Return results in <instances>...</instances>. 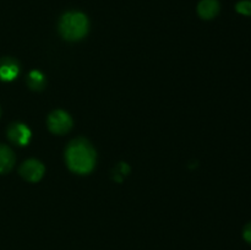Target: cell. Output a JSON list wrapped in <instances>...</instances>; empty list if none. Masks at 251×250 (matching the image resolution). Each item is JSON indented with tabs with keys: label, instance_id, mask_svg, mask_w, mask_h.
Masks as SVG:
<instances>
[{
	"label": "cell",
	"instance_id": "30bf717a",
	"mask_svg": "<svg viewBox=\"0 0 251 250\" xmlns=\"http://www.w3.org/2000/svg\"><path fill=\"white\" fill-rule=\"evenodd\" d=\"M237 11L242 15H247V16H251V1L244 0V1H239L235 6Z\"/></svg>",
	"mask_w": 251,
	"mask_h": 250
},
{
	"label": "cell",
	"instance_id": "277c9868",
	"mask_svg": "<svg viewBox=\"0 0 251 250\" xmlns=\"http://www.w3.org/2000/svg\"><path fill=\"white\" fill-rule=\"evenodd\" d=\"M20 174L24 176L26 180L32 181H38L39 179L43 176L44 174V166L37 159H28L25 162L20 168Z\"/></svg>",
	"mask_w": 251,
	"mask_h": 250
},
{
	"label": "cell",
	"instance_id": "5b68a950",
	"mask_svg": "<svg viewBox=\"0 0 251 250\" xmlns=\"http://www.w3.org/2000/svg\"><path fill=\"white\" fill-rule=\"evenodd\" d=\"M7 136H9L10 141L14 142V144L20 145V146H26L31 139V130L25 124L17 123V124H12L7 129Z\"/></svg>",
	"mask_w": 251,
	"mask_h": 250
},
{
	"label": "cell",
	"instance_id": "3957f363",
	"mask_svg": "<svg viewBox=\"0 0 251 250\" xmlns=\"http://www.w3.org/2000/svg\"><path fill=\"white\" fill-rule=\"evenodd\" d=\"M48 127L54 134L63 135L73 127V119L64 110H55L49 115Z\"/></svg>",
	"mask_w": 251,
	"mask_h": 250
},
{
	"label": "cell",
	"instance_id": "6da1fadb",
	"mask_svg": "<svg viewBox=\"0 0 251 250\" xmlns=\"http://www.w3.org/2000/svg\"><path fill=\"white\" fill-rule=\"evenodd\" d=\"M96 152L88 141L74 140L66 150V163L69 168L78 174H87L95 167Z\"/></svg>",
	"mask_w": 251,
	"mask_h": 250
},
{
	"label": "cell",
	"instance_id": "8992f818",
	"mask_svg": "<svg viewBox=\"0 0 251 250\" xmlns=\"http://www.w3.org/2000/svg\"><path fill=\"white\" fill-rule=\"evenodd\" d=\"M19 64L11 58L0 59V80L11 81L19 75Z\"/></svg>",
	"mask_w": 251,
	"mask_h": 250
},
{
	"label": "cell",
	"instance_id": "7a4b0ae2",
	"mask_svg": "<svg viewBox=\"0 0 251 250\" xmlns=\"http://www.w3.org/2000/svg\"><path fill=\"white\" fill-rule=\"evenodd\" d=\"M59 31L68 41H78L88 31V19L80 11H69L61 16Z\"/></svg>",
	"mask_w": 251,
	"mask_h": 250
},
{
	"label": "cell",
	"instance_id": "8fae6325",
	"mask_svg": "<svg viewBox=\"0 0 251 250\" xmlns=\"http://www.w3.org/2000/svg\"><path fill=\"white\" fill-rule=\"evenodd\" d=\"M244 238H245V240H247V242H249L251 244V223H250V225H248L247 227H245Z\"/></svg>",
	"mask_w": 251,
	"mask_h": 250
},
{
	"label": "cell",
	"instance_id": "9c48e42d",
	"mask_svg": "<svg viewBox=\"0 0 251 250\" xmlns=\"http://www.w3.org/2000/svg\"><path fill=\"white\" fill-rule=\"evenodd\" d=\"M27 83H28L32 90H42L46 85V78H44L43 74L33 70L29 73L28 77H27Z\"/></svg>",
	"mask_w": 251,
	"mask_h": 250
},
{
	"label": "cell",
	"instance_id": "ba28073f",
	"mask_svg": "<svg viewBox=\"0 0 251 250\" xmlns=\"http://www.w3.org/2000/svg\"><path fill=\"white\" fill-rule=\"evenodd\" d=\"M15 156L11 149L5 145H0V173H6L14 167Z\"/></svg>",
	"mask_w": 251,
	"mask_h": 250
},
{
	"label": "cell",
	"instance_id": "52a82bcc",
	"mask_svg": "<svg viewBox=\"0 0 251 250\" xmlns=\"http://www.w3.org/2000/svg\"><path fill=\"white\" fill-rule=\"evenodd\" d=\"M220 11V4L217 0H201L199 2L198 12L200 17L205 20H211Z\"/></svg>",
	"mask_w": 251,
	"mask_h": 250
}]
</instances>
